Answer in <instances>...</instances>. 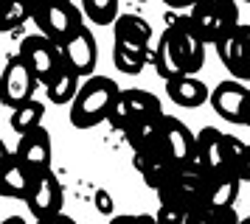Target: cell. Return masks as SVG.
I'll return each instance as SVG.
<instances>
[{"instance_id":"cell-41","label":"cell","mask_w":250,"mask_h":224,"mask_svg":"<svg viewBox=\"0 0 250 224\" xmlns=\"http://www.w3.org/2000/svg\"><path fill=\"white\" fill-rule=\"evenodd\" d=\"M239 224H250V216H245V219H239Z\"/></svg>"},{"instance_id":"cell-21","label":"cell","mask_w":250,"mask_h":224,"mask_svg":"<svg viewBox=\"0 0 250 224\" xmlns=\"http://www.w3.org/2000/svg\"><path fill=\"white\" fill-rule=\"evenodd\" d=\"M42 115H45V104L42 101H25L20 107H14L12 110V129L17 134H25L37 129V126H42Z\"/></svg>"},{"instance_id":"cell-28","label":"cell","mask_w":250,"mask_h":224,"mask_svg":"<svg viewBox=\"0 0 250 224\" xmlns=\"http://www.w3.org/2000/svg\"><path fill=\"white\" fill-rule=\"evenodd\" d=\"M230 76L239 78V81L250 78V25L248 22H239V59Z\"/></svg>"},{"instance_id":"cell-6","label":"cell","mask_w":250,"mask_h":224,"mask_svg":"<svg viewBox=\"0 0 250 224\" xmlns=\"http://www.w3.org/2000/svg\"><path fill=\"white\" fill-rule=\"evenodd\" d=\"M171 39V48H174V54H177V62H180L183 73H200L205 65V42L200 31L194 28V22L188 17H177V20L171 22L169 28H166Z\"/></svg>"},{"instance_id":"cell-19","label":"cell","mask_w":250,"mask_h":224,"mask_svg":"<svg viewBox=\"0 0 250 224\" xmlns=\"http://www.w3.org/2000/svg\"><path fill=\"white\" fill-rule=\"evenodd\" d=\"M166 115V112H163ZM160 115V118H163ZM160 118H144V121H132L124 129V137L132 151H144V149H155L160 146Z\"/></svg>"},{"instance_id":"cell-25","label":"cell","mask_w":250,"mask_h":224,"mask_svg":"<svg viewBox=\"0 0 250 224\" xmlns=\"http://www.w3.org/2000/svg\"><path fill=\"white\" fill-rule=\"evenodd\" d=\"M146 54L149 51H135V48H124V45H113V62L115 67L126 73V76H135L144 70L146 65Z\"/></svg>"},{"instance_id":"cell-4","label":"cell","mask_w":250,"mask_h":224,"mask_svg":"<svg viewBox=\"0 0 250 224\" xmlns=\"http://www.w3.org/2000/svg\"><path fill=\"white\" fill-rule=\"evenodd\" d=\"M17 56H20V62L31 70V76L37 78V84H45V87L65 70L62 48H59L57 42H51L48 37H42V34L25 37L23 42H20Z\"/></svg>"},{"instance_id":"cell-26","label":"cell","mask_w":250,"mask_h":224,"mask_svg":"<svg viewBox=\"0 0 250 224\" xmlns=\"http://www.w3.org/2000/svg\"><path fill=\"white\" fill-rule=\"evenodd\" d=\"M82 11L96 25H113L118 17V0H82Z\"/></svg>"},{"instance_id":"cell-29","label":"cell","mask_w":250,"mask_h":224,"mask_svg":"<svg viewBox=\"0 0 250 224\" xmlns=\"http://www.w3.org/2000/svg\"><path fill=\"white\" fill-rule=\"evenodd\" d=\"M222 151H225V168L236 174L239 160H242V151H245V143H242L239 137H233V134H225V137H222Z\"/></svg>"},{"instance_id":"cell-23","label":"cell","mask_w":250,"mask_h":224,"mask_svg":"<svg viewBox=\"0 0 250 224\" xmlns=\"http://www.w3.org/2000/svg\"><path fill=\"white\" fill-rule=\"evenodd\" d=\"M45 93H48V101L57 104V107L70 104V101L76 98V93H79V76L65 67V70H62V73H59V76L45 87Z\"/></svg>"},{"instance_id":"cell-3","label":"cell","mask_w":250,"mask_h":224,"mask_svg":"<svg viewBox=\"0 0 250 224\" xmlns=\"http://www.w3.org/2000/svg\"><path fill=\"white\" fill-rule=\"evenodd\" d=\"M31 20L37 22V28L42 37H48L51 42H68L82 25V11L70 3V0H45L37 3L31 9Z\"/></svg>"},{"instance_id":"cell-32","label":"cell","mask_w":250,"mask_h":224,"mask_svg":"<svg viewBox=\"0 0 250 224\" xmlns=\"http://www.w3.org/2000/svg\"><path fill=\"white\" fill-rule=\"evenodd\" d=\"M211 222H214V224H239L236 207H225V210H214V213H211Z\"/></svg>"},{"instance_id":"cell-1","label":"cell","mask_w":250,"mask_h":224,"mask_svg":"<svg viewBox=\"0 0 250 224\" xmlns=\"http://www.w3.org/2000/svg\"><path fill=\"white\" fill-rule=\"evenodd\" d=\"M121 87L107 76H87L79 84L76 98L70 101V123L76 129H93L110 118Z\"/></svg>"},{"instance_id":"cell-14","label":"cell","mask_w":250,"mask_h":224,"mask_svg":"<svg viewBox=\"0 0 250 224\" xmlns=\"http://www.w3.org/2000/svg\"><path fill=\"white\" fill-rule=\"evenodd\" d=\"M222 137L225 132H219L216 126H203L194 134V160L197 166L205 168L208 174L216 171H228L225 168V151H222Z\"/></svg>"},{"instance_id":"cell-27","label":"cell","mask_w":250,"mask_h":224,"mask_svg":"<svg viewBox=\"0 0 250 224\" xmlns=\"http://www.w3.org/2000/svg\"><path fill=\"white\" fill-rule=\"evenodd\" d=\"M216 48V56H219V62L233 73V67H236V59H239V25L233 28V31L222 34L219 39L214 42Z\"/></svg>"},{"instance_id":"cell-5","label":"cell","mask_w":250,"mask_h":224,"mask_svg":"<svg viewBox=\"0 0 250 224\" xmlns=\"http://www.w3.org/2000/svg\"><path fill=\"white\" fill-rule=\"evenodd\" d=\"M188 20L200 31L205 45H214L222 34L239 25V6L236 0H200L191 9Z\"/></svg>"},{"instance_id":"cell-37","label":"cell","mask_w":250,"mask_h":224,"mask_svg":"<svg viewBox=\"0 0 250 224\" xmlns=\"http://www.w3.org/2000/svg\"><path fill=\"white\" fill-rule=\"evenodd\" d=\"M110 224H135V216H132V213H124V216H110Z\"/></svg>"},{"instance_id":"cell-35","label":"cell","mask_w":250,"mask_h":224,"mask_svg":"<svg viewBox=\"0 0 250 224\" xmlns=\"http://www.w3.org/2000/svg\"><path fill=\"white\" fill-rule=\"evenodd\" d=\"M34 224H76V219H70V216H65L59 210L54 216H45V219H34Z\"/></svg>"},{"instance_id":"cell-11","label":"cell","mask_w":250,"mask_h":224,"mask_svg":"<svg viewBox=\"0 0 250 224\" xmlns=\"http://www.w3.org/2000/svg\"><path fill=\"white\" fill-rule=\"evenodd\" d=\"M51 154H54V143H51V132L37 126L31 132L20 134V140L14 146V160L23 168H28L31 174L51 168Z\"/></svg>"},{"instance_id":"cell-40","label":"cell","mask_w":250,"mask_h":224,"mask_svg":"<svg viewBox=\"0 0 250 224\" xmlns=\"http://www.w3.org/2000/svg\"><path fill=\"white\" fill-rule=\"evenodd\" d=\"M37 3H45V0H28V6H31V9H34Z\"/></svg>"},{"instance_id":"cell-9","label":"cell","mask_w":250,"mask_h":224,"mask_svg":"<svg viewBox=\"0 0 250 224\" xmlns=\"http://www.w3.org/2000/svg\"><path fill=\"white\" fill-rule=\"evenodd\" d=\"M62 48V59H65V67L73 70L79 78L93 76L96 70V62H99V45H96V37L87 25H82L79 31L70 37L68 42L59 45Z\"/></svg>"},{"instance_id":"cell-17","label":"cell","mask_w":250,"mask_h":224,"mask_svg":"<svg viewBox=\"0 0 250 224\" xmlns=\"http://www.w3.org/2000/svg\"><path fill=\"white\" fill-rule=\"evenodd\" d=\"M208 93H211V90L205 87L197 76H188V73L174 76V78L166 81V95H169L177 107H186V110L203 107L205 101H208Z\"/></svg>"},{"instance_id":"cell-15","label":"cell","mask_w":250,"mask_h":224,"mask_svg":"<svg viewBox=\"0 0 250 224\" xmlns=\"http://www.w3.org/2000/svg\"><path fill=\"white\" fill-rule=\"evenodd\" d=\"M132 166L138 168L141 179L146 182L152 190H158L169 174L174 171V163H171L166 151H163V143L155 146V149H144V151H132Z\"/></svg>"},{"instance_id":"cell-2","label":"cell","mask_w":250,"mask_h":224,"mask_svg":"<svg viewBox=\"0 0 250 224\" xmlns=\"http://www.w3.org/2000/svg\"><path fill=\"white\" fill-rule=\"evenodd\" d=\"M205 179H208V171L200 168L197 163L174 166L169 179H166L155 193H158L160 205H174V207H180V210L188 213V210H194V207H203Z\"/></svg>"},{"instance_id":"cell-12","label":"cell","mask_w":250,"mask_h":224,"mask_svg":"<svg viewBox=\"0 0 250 224\" xmlns=\"http://www.w3.org/2000/svg\"><path fill=\"white\" fill-rule=\"evenodd\" d=\"M208 101L214 112L228 123H242L245 121V101H248V84L239 81V78H225L219 81L211 93Z\"/></svg>"},{"instance_id":"cell-18","label":"cell","mask_w":250,"mask_h":224,"mask_svg":"<svg viewBox=\"0 0 250 224\" xmlns=\"http://www.w3.org/2000/svg\"><path fill=\"white\" fill-rule=\"evenodd\" d=\"M31 185V171L23 168L17 160H9L6 166L0 168V196L6 199H25Z\"/></svg>"},{"instance_id":"cell-7","label":"cell","mask_w":250,"mask_h":224,"mask_svg":"<svg viewBox=\"0 0 250 224\" xmlns=\"http://www.w3.org/2000/svg\"><path fill=\"white\" fill-rule=\"evenodd\" d=\"M25 205H28V213L34 219H45V216H54V213L62 210V185H59L57 174L51 168H42V171H34L31 174V185H28V193H25Z\"/></svg>"},{"instance_id":"cell-8","label":"cell","mask_w":250,"mask_h":224,"mask_svg":"<svg viewBox=\"0 0 250 224\" xmlns=\"http://www.w3.org/2000/svg\"><path fill=\"white\" fill-rule=\"evenodd\" d=\"M34 87H37V78L31 76V70L20 62V56L14 54L6 67H3V73H0V101L6 104V107H20L25 101L34 98Z\"/></svg>"},{"instance_id":"cell-31","label":"cell","mask_w":250,"mask_h":224,"mask_svg":"<svg viewBox=\"0 0 250 224\" xmlns=\"http://www.w3.org/2000/svg\"><path fill=\"white\" fill-rule=\"evenodd\" d=\"M93 205H96V210L102 213V216H115V202L110 196V190L96 188L93 190Z\"/></svg>"},{"instance_id":"cell-13","label":"cell","mask_w":250,"mask_h":224,"mask_svg":"<svg viewBox=\"0 0 250 224\" xmlns=\"http://www.w3.org/2000/svg\"><path fill=\"white\" fill-rule=\"evenodd\" d=\"M239 188H242V179L233 171L208 174V179H205V193H203V207L208 213L233 207L236 205V196H239Z\"/></svg>"},{"instance_id":"cell-34","label":"cell","mask_w":250,"mask_h":224,"mask_svg":"<svg viewBox=\"0 0 250 224\" xmlns=\"http://www.w3.org/2000/svg\"><path fill=\"white\" fill-rule=\"evenodd\" d=\"M236 174H239L242 182H250V146L248 143H245V151H242V160H239Z\"/></svg>"},{"instance_id":"cell-39","label":"cell","mask_w":250,"mask_h":224,"mask_svg":"<svg viewBox=\"0 0 250 224\" xmlns=\"http://www.w3.org/2000/svg\"><path fill=\"white\" fill-rule=\"evenodd\" d=\"M0 224H25V219L23 216H9V219H3Z\"/></svg>"},{"instance_id":"cell-36","label":"cell","mask_w":250,"mask_h":224,"mask_svg":"<svg viewBox=\"0 0 250 224\" xmlns=\"http://www.w3.org/2000/svg\"><path fill=\"white\" fill-rule=\"evenodd\" d=\"M166 6H171V9H194L200 0H163Z\"/></svg>"},{"instance_id":"cell-10","label":"cell","mask_w":250,"mask_h":224,"mask_svg":"<svg viewBox=\"0 0 250 224\" xmlns=\"http://www.w3.org/2000/svg\"><path fill=\"white\" fill-rule=\"evenodd\" d=\"M160 143H163V151L174 166L197 163L194 160V134L180 118H174V115L160 118Z\"/></svg>"},{"instance_id":"cell-22","label":"cell","mask_w":250,"mask_h":224,"mask_svg":"<svg viewBox=\"0 0 250 224\" xmlns=\"http://www.w3.org/2000/svg\"><path fill=\"white\" fill-rule=\"evenodd\" d=\"M155 70H158V76L163 81H169L174 76H183V67L177 62V54H174V48H171V39L169 34L163 31L160 34V42L155 48Z\"/></svg>"},{"instance_id":"cell-38","label":"cell","mask_w":250,"mask_h":224,"mask_svg":"<svg viewBox=\"0 0 250 224\" xmlns=\"http://www.w3.org/2000/svg\"><path fill=\"white\" fill-rule=\"evenodd\" d=\"M242 126H250V87H248V101H245V121Z\"/></svg>"},{"instance_id":"cell-30","label":"cell","mask_w":250,"mask_h":224,"mask_svg":"<svg viewBox=\"0 0 250 224\" xmlns=\"http://www.w3.org/2000/svg\"><path fill=\"white\" fill-rule=\"evenodd\" d=\"M155 222L158 224H183L186 222V210L174 207V205H160L155 213Z\"/></svg>"},{"instance_id":"cell-33","label":"cell","mask_w":250,"mask_h":224,"mask_svg":"<svg viewBox=\"0 0 250 224\" xmlns=\"http://www.w3.org/2000/svg\"><path fill=\"white\" fill-rule=\"evenodd\" d=\"M183 224H214V222H211V213L205 207H194V210L186 213V222Z\"/></svg>"},{"instance_id":"cell-20","label":"cell","mask_w":250,"mask_h":224,"mask_svg":"<svg viewBox=\"0 0 250 224\" xmlns=\"http://www.w3.org/2000/svg\"><path fill=\"white\" fill-rule=\"evenodd\" d=\"M121 98H124L126 110L132 115V121H144V118H160L163 115V107H160V98L152 95L146 90H121Z\"/></svg>"},{"instance_id":"cell-16","label":"cell","mask_w":250,"mask_h":224,"mask_svg":"<svg viewBox=\"0 0 250 224\" xmlns=\"http://www.w3.org/2000/svg\"><path fill=\"white\" fill-rule=\"evenodd\" d=\"M115 31V45L135 48V51H149L152 42V25L138 14H118L113 22Z\"/></svg>"},{"instance_id":"cell-24","label":"cell","mask_w":250,"mask_h":224,"mask_svg":"<svg viewBox=\"0 0 250 224\" xmlns=\"http://www.w3.org/2000/svg\"><path fill=\"white\" fill-rule=\"evenodd\" d=\"M25 20H31L28 0H0V31H14Z\"/></svg>"}]
</instances>
